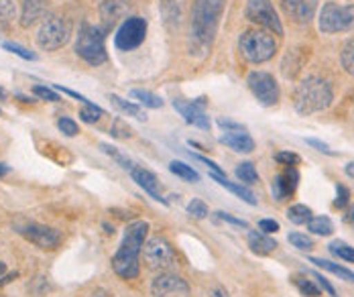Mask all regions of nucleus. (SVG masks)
Returning a JSON list of instances; mask_svg holds the SVG:
<instances>
[{"label":"nucleus","instance_id":"nucleus-55","mask_svg":"<svg viewBox=\"0 0 354 297\" xmlns=\"http://www.w3.org/2000/svg\"><path fill=\"white\" fill-rule=\"evenodd\" d=\"M6 271V267H4V262H0V273H4Z\"/></svg>","mask_w":354,"mask_h":297},{"label":"nucleus","instance_id":"nucleus-22","mask_svg":"<svg viewBox=\"0 0 354 297\" xmlns=\"http://www.w3.org/2000/svg\"><path fill=\"white\" fill-rule=\"evenodd\" d=\"M248 247H250V251H252L254 255L265 257V255H271L279 245H277V240L271 238L269 234H265V232H261V230H250V232H248Z\"/></svg>","mask_w":354,"mask_h":297},{"label":"nucleus","instance_id":"nucleus-29","mask_svg":"<svg viewBox=\"0 0 354 297\" xmlns=\"http://www.w3.org/2000/svg\"><path fill=\"white\" fill-rule=\"evenodd\" d=\"M308 230L318 236H330L334 232V224L328 216H316L308 222Z\"/></svg>","mask_w":354,"mask_h":297},{"label":"nucleus","instance_id":"nucleus-36","mask_svg":"<svg viewBox=\"0 0 354 297\" xmlns=\"http://www.w3.org/2000/svg\"><path fill=\"white\" fill-rule=\"evenodd\" d=\"M100 148H102V151H104L106 155H110V157H112V159H114V161H116V163H118L120 167H122V169L131 171V169L135 167V163H133L131 159H127L124 155H120V153H118V151H116L114 147H110V145H100Z\"/></svg>","mask_w":354,"mask_h":297},{"label":"nucleus","instance_id":"nucleus-11","mask_svg":"<svg viewBox=\"0 0 354 297\" xmlns=\"http://www.w3.org/2000/svg\"><path fill=\"white\" fill-rule=\"evenodd\" d=\"M147 37V21L141 17H129L116 31L114 45L120 51H133L141 47L142 41Z\"/></svg>","mask_w":354,"mask_h":297},{"label":"nucleus","instance_id":"nucleus-30","mask_svg":"<svg viewBox=\"0 0 354 297\" xmlns=\"http://www.w3.org/2000/svg\"><path fill=\"white\" fill-rule=\"evenodd\" d=\"M340 61H342L344 72L354 77V37L344 43V47L340 51Z\"/></svg>","mask_w":354,"mask_h":297},{"label":"nucleus","instance_id":"nucleus-52","mask_svg":"<svg viewBox=\"0 0 354 297\" xmlns=\"http://www.w3.org/2000/svg\"><path fill=\"white\" fill-rule=\"evenodd\" d=\"M346 175H348V178H353V180H354V161H353V163H348V165H346Z\"/></svg>","mask_w":354,"mask_h":297},{"label":"nucleus","instance_id":"nucleus-7","mask_svg":"<svg viewBox=\"0 0 354 297\" xmlns=\"http://www.w3.org/2000/svg\"><path fill=\"white\" fill-rule=\"evenodd\" d=\"M71 37V25L55 15H49L43 19L39 31H37V45L43 51H55L62 49Z\"/></svg>","mask_w":354,"mask_h":297},{"label":"nucleus","instance_id":"nucleus-43","mask_svg":"<svg viewBox=\"0 0 354 297\" xmlns=\"http://www.w3.org/2000/svg\"><path fill=\"white\" fill-rule=\"evenodd\" d=\"M57 128H59L66 137H75V135H77V124H75L71 118H66V116L57 120Z\"/></svg>","mask_w":354,"mask_h":297},{"label":"nucleus","instance_id":"nucleus-34","mask_svg":"<svg viewBox=\"0 0 354 297\" xmlns=\"http://www.w3.org/2000/svg\"><path fill=\"white\" fill-rule=\"evenodd\" d=\"M110 100L114 102V106H118L122 112H127V114H131V116H137L139 120H145L147 116H142L141 108L137 106V104H133V102H127V100H122L120 96H116V94H112L110 96Z\"/></svg>","mask_w":354,"mask_h":297},{"label":"nucleus","instance_id":"nucleus-41","mask_svg":"<svg viewBox=\"0 0 354 297\" xmlns=\"http://www.w3.org/2000/svg\"><path fill=\"white\" fill-rule=\"evenodd\" d=\"M348 202H351V191L346 189L344 186H336V200H334V208H346L348 206Z\"/></svg>","mask_w":354,"mask_h":297},{"label":"nucleus","instance_id":"nucleus-53","mask_svg":"<svg viewBox=\"0 0 354 297\" xmlns=\"http://www.w3.org/2000/svg\"><path fill=\"white\" fill-rule=\"evenodd\" d=\"M8 171H10V167H8V165H4V163H0V178H2V175H6Z\"/></svg>","mask_w":354,"mask_h":297},{"label":"nucleus","instance_id":"nucleus-2","mask_svg":"<svg viewBox=\"0 0 354 297\" xmlns=\"http://www.w3.org/2000/svg\"><path fill=\"white\" fill-rule=\"evenodd\" d=\"M147 234H149V222H145V220H135L127 226L122 242L112 257V269L120 279L129 281V279L139 277V273H141L139 257H141Z\"/></svg>","mask_w":354,"mask_h":297},{"label":"nucleus","instance_id":"nucleus-16","mask_svg":"<svg viewBox=\"0 0 354 297\" xmlns=\"http://www.w3.org/2000/svg\"><path fill=\"white\" fill-rule=\"evenodd\" d=\"M285 15L297 25H310L316 17L319 0H279Z\"/></svg>","mask_w":354,"mask_h":297},{"label":"nucleus","instance_id":"nucleus-44","mask_svg":"<svg viewBox=\"0 0 354 297\" xmlns=\"http://www.w3.org/2000/svg\"><path fill=\"white\" fill-rule=\"evenodd\" d=\"M310 275H312V279H314V281L318 283L319 287H322V289H324V291H326L328 296H336V289L332 287V283H330V281H328V279H326L324 275H319V273H310Z\"/></svg>","mask_w":354,"mask_h":297},{"label":"nucleus","instance_id":"nucleus-23","mask_svg":"<svg viewBox=\"0 0 354 297\" xmlns=\"http://www.w3.org/2000/svg\"><path fill=\"white\" fill-rule=\"evenodd\" d=\"M210 178H212L214 182H218L222 187H226L228 191H232L234 195H239L243 202H247L248 206H257V198H254V193H252L247 186H243V184H234V182H228V178H226V175H216V173H210Z\"/></svg>","mask_w":354,"mask_h":297},{"label":"nucleus","instance_id":"nucleus-32","mask_svg":"<svg viewBox=\"0 0 354 297\" xmlns=\"http://www.w3.org/2000/svg\"><path fill=\"white\" fill-rule=\"evenodd\" d=\"M293 283L295 287L299 289V294L306 297H319V287L312 281V279H306V277H293Z\"/></svg>","mask_w":354,"mask_h":297},{"label":"nucleus","instance_id":"nucleus-17","mask_svg":"<svg viewBox=\"0 0 354 297\" xmlns=\"http://www.w3.org/2000/svg\"><path fill=\"white\" fill-rule=\"evenodd\" d=\"M159 10L165 27L169 31H177L183 25L187 12V0H159Z\"/></svg>","mask_w":354,"mask_h":297},{"label":"nucleus","instance_id":"nucleus-14","mask_svg":"<svg viewBox=\"0 0 354 297\" xmlns=\"http://www.w3.org/2000/svg\"><path fill=\"white\" fill-rule=\"evenodd\" d=\"M129 12H131V0H104L100 4L102 29L108 33L114 27L122 25L129 19Z\"/></svg>","mask_w":354,"mask_h":297},{"label":"nucleus","instance_id":"nucleus-27","mask_svg":"<svg viewBox=\"0 0 354 297\" xmlns=\"http://www.w3.org/2000/svg\"><path fill=\"white\" fill-rule=\"evenodd\" d=\"M312 218H314V216H312V210H310L308 206H304V204H295V206L287 208V220L291 224L301 226V224L310 222Z\"/></svg>","mask_w":354,"mask_h":297},{"label":"nucleus","instance_id":"nucleus-15","mask_svg":"<svg viewBox=\"0 0 354 297\" xmlns=\"http://www.w3.org/2000/svg\"><path fill=\"white\" fill-rule=\"evenodd\" d=\"M174 108H176L183 120L187 124H194L202 131H208L210 128V116L204 112V98L200 100H194V102H187V100H174Z\"/></svg>","mask_w":354,"mask_h":297},{"label":"nucleus","instance_id":"nucleus-49","mask_svg":"<svg viewBox=\"0 0 354 297\" xmlns=\"http://www.w3.org/2000/svg\"><path fill=\"white\" fill-rule=\"evenodd\" d=\"M218 124H220L222 128H226V131H243V128H245L243 124H236V122L226 120V118H218Z\"/></svg>","mask_w":354,"mask_h":297},{"label":"nucleus","instance_id":"nucleus-28","mask_svg":"<svg viewBox=\"0 0 354 297\" xmlns=\"http://www.w3.org/2000/svg\"><path fill=\"white\" fill-rule=\"evenodd\" d=\"M131 96H133L135 100H139V104H142L145 108H153V111L163 108V100H161L157 94L149 92V90H133Z\"/></svg>","mask_w":354,"mask_h":297},{"label":"nucleus","instance_id":"nucleus-47","mask_svg":"<svg viewBox=\"0 0 354 297\" xmlns=\"http://www.w3.org/2000/svg\"><path fill=\"white\" fill-rule=\"evenodd\" d=\"M259 230H261V232H265V234H273V232H277V230H279V222H277V220H269V218H265V220H261V222H259Z\"/></svg>","mask_w":354,"mask_h":297},{"label":"nucleus","instance_id":"nucleus-20","mask_svg":"<svg viewBox=\"0 0 354 297\" xmlns=\"http://www.w3.org/2000/svg\"><path fill=\"white\" fill-rule=\"evenodd\" d=\"M47 6H49V0H25L23 10H21V27L29 29L35 25L37 21L45 19Z\"/></svg>","mask_w":354,"mask_h":297},{"label":"nucleus","instance_id":"nucleus-5","mask_svg":"<svg viewBox=\"0 0 354 297\" xmlns=\"http://www.w3.org/2000/svg\"><path fill=\"white\" fill-rule=\"evenodd\" d=\"M239 49H241V53H243V57L247 61L259 66V64H265V61L275 57L277 41L273 37V33L259 31V29H248L239 39Z\"/></svg>","mask_w":354,"mask_h":297},{"label":"nucleus","instance_id":"nucleus-40","mask_svg":"<svg viewBox=\"0 0 354 297\" xmlns=\"http://www.w3.org/2000/svg\"><path fill=\"white\" fill-rule=\"evenodd\" d=\"M275 161L281 163V165H287V167H295L301 163V157L297 153H291V151H279L275 155Z\"/></svg>","mask_w":354,"mask_h":297},{"label":"nucleus","instance_id":"nucleus-24","mask_svg":"<svg viewBox=\"0 0 354 297\" xmlns=\"http://www.w3.org/2000/svg\"><path fill=\"white\" fill-rule=\"evenodd\" d=\"M310 262H314L316 267L319 269H324V271H330L332 275H336V277H340V279H344V281H348V283H354V273L351 269H346V267H340L338 262H332V260H324V259H316V257H310Z\"/></svg>","mask_w":354,"mask_h":297},{"label":"nucleus","instance_id":"nucleus-3","mask_svg":"<svg viewBox=\"0 0 354 297\" xmlns=\"http://www.w3.org/2000/svg\"><path fill=\"white\" fill-rule=\"evenodd\" d=\"M332 100H334L332 86L318 75H310V77L301 79L293 94L295 111L304 116L326 111L332 104Z\"/></svg>","mask_w":354,"mask_h":297},{"label":"nucleus","instance_id":"nucleus-39","mask_svg":"<svg viewBox=\"0 0 354 297\" xmlns=\"http://www.w3.org/2000/svg\"><path fill=\"white\" fill-rule=\"evenodd\" d=\"M104 116V111L102 108H98L96 104H90V106H86V108H82L80 111V118L84 120V122H96V120H100Z\"/></svg>","mask_w":354,"mask_h":297},{"label":"nucleus","instance_id":"nucleus-48","mask_svg":"<svg viewBox=\"0 0 354 297\" xmlns=\"http://www.w3.org/2000/svg\"><path fill=\"white\" fill-rule=\"evenodd\" d=\"M196 159L198 161H202L208 169H210V173H216V175H224V171L218 167V163H214V161H210V159H206V157H202V155H196Z\"/></svg>","mask_w":354,"mask_h":297},{"label":"nucleus","instance_id":"nucleus-51","mask_svg":"<svg viewBox=\"0 0 354 297\" xmlns=\"http://www.w3.org/2000/svg\"><path fill=\"white\" fill-rule=\"evenodd\" d=\"M344 222L354 224V204L348 206V210H346V214H344Z\"/></svg>","mask_w":354,"mask_h":297},{"label":"nucleus","instance_id":"nucleus-8","mask_svg":"<svg viewBox=\"0 0 354 297\" xmlns=\"http://www.w3.org/2000/svg\"><path fill=\"white\" fill-rule=\"evenodd\" d=\"M142 255H145L147 267L155 269V271H165V269L174 267L177 260V255L176 251H174V247H171V242L165 240L163 236H153V238L145 240Z\"/></svg>","mask_w":354,"mask_h":297},{"label":"nucleus","instance_id":"nucleus-10","mask_svg":"<svg viewBox=\"0 0 354 297\" xmlns=\"http://www.w3.org/2000/svg\"><path fill=\"white\" fill-rule=\"evenodd\" d=\"M17 228H19L21 236H25L31 245H35L41 251H55L62 245V234L51 226L39 222H25Z\"/></svg>","mask_w":354,"mask_h":297},{"label":"nucleus","instance_id":"nucleus-46","mask_svg":"<svg viewBox=\"0 0 354 297\" xmlns=\"http://www.w3.org/2000/svg\"><path fill=\"white\" fill-rule=\"evenodd\" d=\"M306 143H308L310 147L316 148V151H319V153H326V155H330V157H334V155H336V151H332V148L328 147L326 143H322V141H318V139H306Z\"/></svg>","mask_w":354,"mask_h":297},{"label":"nucleus","instance_id":"nucleus-13","mask_svg":"<svg viewBox=\"0 0 354 297\" xmlns=\"http://www.w3.org/2000/svg\"><path fill=\"white\" fill-rule=\"evenodd\" d=\"M153 297H189V285L176 273H161L151 283Z\"/></svg>","mask_w":354,"mask_h":297},{"label":"nucleus","instance_id":"nucleus-38","mask_svg":"<svg viewBox=\"0 0 354 297\" xmlns=\"http://www.w3.org/2000/svg\"><path fill=\"white\" fill-rule=\"evenodd\" d=\"M289 242H291L295 249H299V251H310V249L314 247V240H312L308 234H299V232L289 234Z\"/></svg>","mask_w":354,"mask_h":297},{"label":"nucleus","instance_id":"nucleus-21","mask_svg":"<svg viewBox=\"0 0 354 297\" xmlns=\"http://www.w3.org/2000/svg\"><path fill=\"white\" fill-rule=\"evenodd\" d=\"M220 143L226 145L228 148L236 151V153H252L254 151V141L247 133V128L243 131H226L220 137Z\"/></svg>","mask_w":354,"mask_h":297},{"label":"nucleus","instance_id":"nucleus-33","mask_svg":"<svg viewBox=\"0 0 354 297\" xmlns=\"http://www.w3.org/2000/svg\"><path fill=\"white\" fill-rule=\"evenodd\" d=\"M15 21V4L10 0H0V31L8 29Z\"/></svg>","mask_w":354,"mask_h":297},{"label":"nucleus","instance_id":"nucleus-42","mask_svg":"<svg viewBox=\"0 0 354 297\" xmlns=\"http://www.w3.org/2000/svg\"><path fill=\"white\" fill-rule=\"evenodd\" d=\"M33 94L39 96L41 100H47V102H59L57 92L51 90V88H45V86H35V88H33Z\"/></svg>","mask_w":354,"mask_h":297},{"label":"nucleus","instance_id":"nucleus-6","mask_svg":"<svg viewBox=\"0 0 354 297\" xmlns=\"http://www.w3.org/2000/svg\"><path fill=\"white\" fill-rule=\"evenodd\" d=\"M318 27L324 35L354 31V4L340 6L336 2H326L319 10Z\"/></svg>","mask_w":354,"mask_h":297},{"label":"nucleus","instance_id":"nucleus-26","mask_svg":"<svg viewBox=\"0 0 354 297\" xmlns=\"http://www.w3.org/2000/svg\"><path fill=\"white\" fill-rule=\"evenodd\" d=\"M234 173H236V178H239V182H241L243 186H254V184L259 182V171H257L254 163H250V161L241 163V165L236 167Z\"/></svg>","mask_w":354,"mask_h":297},{"label":"nucleus","instance_id":"nucleus-4","mask_svg":"<svg viewBox=\"0 0 354 297\" xmlns=\"http://www.w3.org/2000/svg\"><path fill=\"white\" fill-rule=\"evenodd\" d=\"M75 53L90 66H102L108 59L106 31L102 27L84 23L75 37Z\"/></svg>","mask_w":354,"mask_h":297},{"label":"nucleus","instance_id":"nucleus-37","mask_svg":"<svg viewBox=\"0 0 354 297\" xmlns=\"http://www.w3.org/2000/svg\"><path fill=\"white\" fill-rule=\"evenodd\" d=\"M187 214H192V216L198 218V220H204V218L210 214V210H208V206H206L202 200H192V202L187 204Z\"/></svg>","mask_w":354,"mask_h":297},{"label":"nucleus","instance_id":"nucleus-54","mask_svg":"<svg viewBox=\"0 0 354 297\" xmlns=\"http://www.w3.org/2000/svg\"><path fill=\"white\" fill-rule=\"evenodd\" d=\"M0 100H6V90L0 86Z\"/></svg>","mask_w":354,"mask_h":297},{"label":"nucleus","instance_id":"nucleus-45","mask_svg":"<svg viewBox=\"0 0 354 297\" xmlns=\"http://www.w3.org/2000/svg\"><path fill=\"white\" fill-rule=\"evenodd\" d=\"M216 218H220V220H224V222L232 224V226H236V228H248V224L245 222V220L234 218V216H230V214H226V212H216Z\"/></svg>","mask_w":354,"mask_h":297},{"label":"nucleus","instance_id":"nucleus-9","mask_svg":"<svg viewBox=\"0 0 354 297\" xmlns=\"http://www.w3.org/2000/svg\"><path fill=\"white\" fill-rule=\"evenodd\" d=\"M247 19L250 23L267 29L273 35H283V25L281 19L273 6L271 0H248L247 2Z\"/></svg>","mask_w":354,"mask_h":297},{"label":"nucleus","instance_id":"nucleus-50","mask_svg":"<svg viewBox=\"0 0 354 297\" xmlns=\"http://www.w3.org/2000/svg\"><path fill=\"white\" fill-rule=\"evenodd\" d=\"M208 297H230V296H228V291H226L224 287H214Z\"/></svg>","mask_w":354,"mask_h":297},{"label":"nucleus","instance_id":"nucleus-35","mask_svg":"<svg viewBox=\"0 0 354 297\" xmlns=\"http://www.w3.org/2000/svg\"><path fill=\"white\" fill-rule=\"evenodd\" d=\"M2 47H4L6 51H10V53H15V55L23 57V59H27V61H35V59H37L35 53H31L29 49H25V47H23V45H19V43H10V41H4V43H2Z\"/></svg>","mask_w":354,"mask_h":297},{"label":"nucleus","instance_id":"nucleus-25","mask_svg":"<svg viewBox=\"0 0 354 297\" xmlns=\"http://www.w3.org/2000/svg\"><path fill=\"white\" fill-rule=\"evenodd\" d=\"M169 171L177 175V178H181L183 182H187V184H198L200 182V173L198 171H194L189 165H185V163H181V161H171L169 163Z\"/></svg>","mask_w":354,"mask_h":297},{"label":"nucleus","instance_id":"nucleus-31","mask_svg":"<svg viewBox=\"0 0 354 297\" xmlns=\"http://www.w3.org/2000/svg\"><path fill=\"white\" fill-rule=\"evenodd\" d=\"M328 249H330L332 255L340 257L342 260L354 262V247H351V245H346V242H342V240H334V242H330Z\"/></svg>","mask_w":354,"mask_h":297},{"label":"nucleus","instance_id":"nucleus-18","mask_svg":"<svg viewBox=\"0 0 354 297\" xmlns=\"http://www.w3.org/2000/svg\"><path fill=\"white\" fill-rule=\"evenodd\" d=\"M131 178H133V182L137 184V186L145 189V193H149L155 202H161L163 206H167L169 202L161 195V191H159V182H157V175L153 173V171H149V169H145V167H139V165H135L133 169H131Z\"/></svg>","mask_w":354,"mask_h":297},{"label":"nucleus","instance_id":"nucleus-1","mask_svg":"<svg viewBox=\"0 0 354 297\" xmlns=\"http://www.w3.org/2000/svg\"><path fill=\"white\" fill-rule=\"evenodd\" d=\"M226 0H194L192 6V31H189V53L206 57L212 47Z\"/></svg>","mask_w":354,"mask_h":297},{"label":"nucleus","instance_id":"nucleus-12","mask_svg":"<svg viewBox=\"0 0 354 297\" xmlns=\"http://www.w3.org/2000/svg\"><path fill=\"white\" fill-rule=\"evenodd\" d=\"M250 92L254 94V98L263 104V106H275L279 102V84L275 82V77L267 72H252L248 74L247 79Z\"/></svg>","mask_w":354,"mask_h":297},{"label":"nucleus","instance_id":"nucleus-56","mask_svg":"<svg viewBox=\"0 0 354 297\" xmlns=\"http://www.w3.org/2000/svg\"><path fill=\"white\" fill-rule=\"evenodd\" d=\"M0 114H2V111H0Z\"/></svg>","mask_w":354,"mask_h":297},{"label":"nucleus","instance_id":"nucleus-19","mask_svg":"<svg viewBox=\"0 0 354 297\" xmlns=\"http://www.w3.org/2000/svg\"><path fill=\"white\" fill-rule=\"evenodd\" d=\"M297 184H299V173L295 167H287L285 173H279L275 180H273V186H271V191H273V198L277 202H283L285 198H289L295 189H297Z\"/></svg>","mask_w":354,"mask_h":297}]
</instances>
